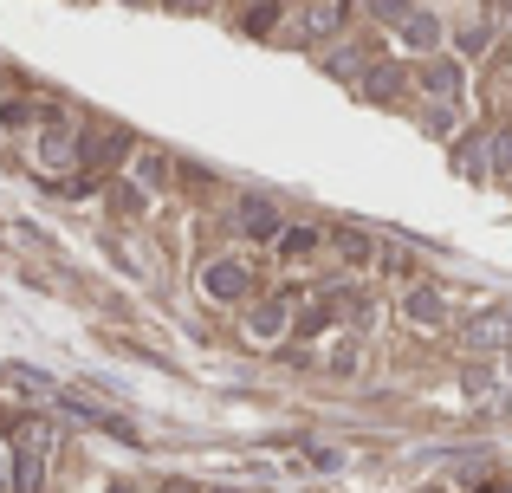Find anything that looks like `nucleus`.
Instances as JSON below:
<instances>
[{
  "label": "nucleus",
  "instance_id": "obj_17",
  "mask_svg": "<svg viewBox=\"0 0 512 493\" xmlns=\"http://www.w3.org/2000/svg\"><path fill=\"white\" fill-rule=\"evenodd\" d=\"M137 182H143V189H163V182H169V163H163V156H137Z\"/></svg>",
  "mask_w": 512,
  "mask_h": 493
},
{
  "label": "nucleus",
  "instance_id": "obj_3",
  "mask_svg": "<svg viewBox=\"0 0 512 493\" xmlns=\"http://www.w3.org/2000/svg\"><path fill=\"white\" fill-rule=\"evenodd\" d=\"M247 286H253L247 260H208V266H201V292H208V299H221V305L247 299Z\"/></svg>",
  "mask_w": 512,
  "mask_h": 493
},
{
  "label": "nucleus",
  "instance_id": "obj_10",
  "mask_svg": "<svg viewBox=\"0 0 512 493\" xmlns=\"http://www.w3.org/2000/svg\"><path fill=\"white\" fill-rule=\"evenodd\" d=\"M461 390H467V396H474V403H493V409H512V390H506V383H500V377H487V370H467V377H461Z\"/></svg>",
  "mask_w": 512,
  "mask_h": 493
},
{
  "label": "nucleus",
  "instance_id": "obj_21",
  "mask_svg": "<svg viewBox=\"0 0 512 493\" xmlns=\"http://www.w3.org/2000/svg\"><path fill=\"white\" fill-rule=\"evenodd\" d=\"M428 493H441V487H428Z\"/></svg>",
  "mask_w": 512,
  "mask_h": 493
},
{
  "label": "nucleus",
  "instance_id": "obj_8",
  "mask_svg": "<svg viewBox=\"0 0 512 493\" xmlns=\"http://www.w3.org/2000/svg\"><path fill=\"white\" fill-rule=\"evenodd\" d=\"M286 305L292 299H273V305H253V312H247V338H286V325H292V312H286Z\"/></svg>",
  "mask_w": 512,
  "mask_h": 493
},
{
  "label": "nucleus",
  "instance_id": "obj_9",
  "mask_svg": "<svg viewBox=\"0 0 512 493\" xmlns=\"http://www.w3.org/2000/svg\"><path fill=\"white\" fill-rule=\"evenodd\" d=\"M402 46H409V52H435V46H441V20L415 7L409 20H402Z\"/></svg>",
  "mask_w": 512,
  "mask_h": 493
},
{
  "label": "nucleus",
  "instance_id": "obj_19",
  "mask_svg": "<svg viewBox=\"0 0 512 493\" xmlns=\"http://www.w3.org/2000/svg\"><path fill=\"white\" fill-rule=\"evenodd\" d=\"M111 493H130V487H111Z\"/></svg>",
  "mask_w": 512,
  "mask_h": 493
},
{
  "label": "nucleus",
  "instance_id": "obj_7",
  "mask_svg": "<svg viewBox=\"0 0 512 493\" xmlns=\"http://www.w3.org/2000/svg\"><path fill=\"white\" fill-rule=\"evenodd\" d=\"M344 20H350V0H305V33L312 39H331Z\"/></svg>",
  "mask_w": 512,
  "mask_h": 493
},
{
  "label": "nucleus",
  "instance_id": "obj_11",
  "mask_svg": "<svg viewBox=\"0 0 512 493\" xmlns=\"http://www.w3.org/2000/svg\"><path fill=\"white\" fill-rule=\"evenodd\" d=\"M240 228H247L253 241H279V234H286V228H279V215H273L266 202H247V208H240Z\"/></svg>",
  "mask_w": 512,
  "mask_h": 493
},
{
  "label": "nucleus",
  "instance_id": "obj_5",
  "mask_svg": "<svg viewBox=\"0 0 512 493\" xmlns=\"http://www.w3.org/2000/svg\"><path fill=\"white\" fill-rule=\"evenodd\" d=\"M422 91H435V98L461 104V91H467V72H461V59H428V65H422Z\"/></svg>",
  "mask_w": 512,
  "mask_h": 493
},
{
  "label": "nucleus",
  "instance_id": "obj_4",
  "mask_svg": "<svg viewBox=\"0 0 512 493\" xmlns=\"http://www.w3.org/2000/svg\"><path fill=\"white\" fill-rule=\"evenodd\" d=\"M357 85H363V98L396 104L402 98V65L396 59H376V65H363V72H357Z\"/></svg>",
  "mask_w": 512,
  "mask_h": 493
},
{
  "label": "nucleus",
  "instance_id": "obj_2",
  "mask_svg": "<svg viewBox=\"0 0 512 493\" xmlns=\"http://www.w3.org/2000/svg\"><path fill=\"white\" fill-rule=\"evenodd\" d=\"M506 338H512V312H506V305H487V312H474L461 325L467 351H506Z\"/></svg>",
  "mask_w": 512,
  "mask_h": 493
},
{
  "label": "nucleus",
  "instance_id": "obj_20",
  "mask_svg": "<svg viewBox=\"0 0 512 493\" xmlns=\"http://www.w3.org/2000/svg\"><path fill=\"white\" fill-rule=\"evenodd\" d=\"M169 7H182V0H169Z\"/></svg>",
  "mask_w": 512,
  "mask_h": 493
},
{
  "label": "nucleus",
  "instance_id": "obj_6",
  "mask_svg": "<svg viewBox=\"0 0 512 493\" xmlns=\"http://www.w3.org/2000/svg\"><path fill=\"white\" fill-rule=\"evenodd\" d=\"M402 312H409L422 331H441V325H448V292H435V286H415L409 299H402Z\"/></svg>",
  "mask_w": 512,
  "mask_h": 493
},
{
  "label": "nucleus",
  "instance_id": "obj_12",
  "mask_svg": "<svg viewBox=\"0 0 512 493\" xmlns=\"http://www.w3.org/2000/svg\"><path fill=\"white\" fill-rule=\"evenodd\" d=\"M273 247H279V260H292V266H299V260H312V253H318V228H286Z\"/></svg>",
  "mask_w": 512,
  "mask_h": 493
},
{
  "label": "nucleus",
  "instance_id": "obj_1",
  "mask_svg": "<svg viewBox=\"0 0 512 493\" xmlns=\"http://www.w3.org/2000/svg\"><path fill=\"white\" fill-rule=\"evenodd\" d=\"M78 137H85V130H78L65 111H52L46 124L33 130V169H39V176H65V169H78Z\"/></svg>",
  "mask_w": 512,
  "mask_h": 493
},
{
  "label": "nucleus",
  "instance_id": "obj_22",
  "mask_svg": "<svg viewBox=\"0 0 512 493\" xmlns=\"http://www.w3.org/2000/svg\"><path fill=\"white\" fill-rule=\"evenodd\" d=\"M506 189H512V182H506Z\"/></svg>",
  "mask_w": 512,
  "mask_h": 493
},
{
  "label": "nucleus",
  "instance_id": "obj_18",
  "mask_svg": "<svg viewBox=\"0 0 512 493\" xmlns=\"http://www.w3.org/2000/svg\"><path fill=\"white\" fill-rule=\"evenodd\" d=\"M240 7H266V0H240Z\"/></svg>",
  "mask_w": 512,
  "mask_h": 493
},
{
  "label": "nucleus",
  "instance_id": "obj_13",
  "mask_svg": "<svg viewBox=\"0 0 512 493\" xmlns=\"http://www.w3.org/2000/svg\"><path fill=\"white\" fill-rule=\"evenodd\" d=\"M338 247H344V260H350V266H370V260H376V247H370V234H363V228H344V234H338Z\"/></svg>",
  "mask_w": 512,
  "mask_h": 493
},
{
  "label": "nucleus",
  "instance_id": "obj_15",
  "mask_svg": "<svg viewBox=\"0 0 512 493\" xmlns=\"http://www.w3.org/2000/svg\"><path fill=\"white\" fill-rule=\"evenodd\" d=\"M493 176L512 182V124H506V130H493Z\"/></svg>",
  "mask_w": 512,
  "mask_h": 493
},
{
  "label": "nucleus",
  "instance_id": "obj_14",
  "mask_svg": "<svg viewBox=\"0 0 512 493\" xmlns=\"http://www.w3.org/2000/svg\"><path fill=\"white\" fill-rule=\"evenodd\" d=\"M422 124H428V130H435V137H448V130H454V124H461V104H448V98H435V104H428V117H422Z\"/></svg>",
  "mask_w": 512,
  "mask_h": 493
},
{
  "label": "nucleus",
  "instance_id": "obj_16",
  "mask_svg": "<svg viewBox=\"0 0 512 493\" xmlns=\"http://www.w3.org/2000/svg\"><path fill=\"white\" fill-rule=\"evenodd\" d=\"M357 370H363V351H357V344H338V351H331V377H357Z\"/></svg>",
  "mask_w": 512,
  "mask_h": 493
}]
</instances>
